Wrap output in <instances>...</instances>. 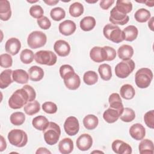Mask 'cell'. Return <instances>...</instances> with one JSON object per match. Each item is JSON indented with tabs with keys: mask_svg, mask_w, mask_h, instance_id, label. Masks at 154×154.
<instances>
[{
	"mask_svg": "<svg viewBox=\"0 0 154 154\" xmlns=\"http://www.w3.org/2000/svg\"><path fill=\"white\" fill-rule=\"evenodd\" d=\"M35 97V90L31 85H25L12 94L8 100V105L14 109H20L28 102L34 100Z\"/></svg>",
	"mask_w": 154,
	"mask_h": 154,
	"instance_id": "cell-1",
	"label": "cell"
},
{
	"mask_svg": "<svg viewBox=\"0 0 154 154\" xmlns=\"http://www.w3.org/2000/svg\"><path fill=\"white\" fill-rule=\"evenodd\" d=\"M61 129L56 123L50 122L48 127L43 131V137L45 142L49 145L55 144L60 137Z\"/></svg>",
	"mask_w": 154,
	"mask_h": 154,
	"instance_id": "cell-2",
	"label": "cell"
},
{
	"mask_svg": "<svg viewBox=\"0 0 154 154\" xmlns=\"http://www.w3.org/2000/svg\"><path fill=\"white\" fill-rule=\"evenodd\" d=\"M153 79L152 71L149 68H141L135 75V82L137 86L140 88H147Z\"/></svg>",
	"mask_w": 154,
	"mask_h": 154,
	"instance_id": "cell-3",
	"label": "cell"
},
{
	"mask_svg": "<svg viewBox=\"0 0 154 154\" xmlns=\"http://www.w3.org/2000/svg\"><path fill=\"white\" fill-rule=\"evenodd\" d=\"M103 34L106 38L116 43H119L124 40L122 31L118 26L113 24H106L103 27Z\"/></svg>",
	"mask_w": 154,
	"mask_h": 154,
	"instance_id": "cell-4",
	"label": "cell"
},
{
	"mask_svg": "<svg viewBox=\"0 0 154 154\" xmlns=\"http://www.w3.org/2000/svg\"><path fill=\"white\" fill-rule=\"evenodd\" d=\"M7 138L11 144L17 147L25 146L28 142V135L22 129H14L11 130L8 134Z\"/></svg>",
	"mask_w": 154,
	"mask_h": 154,
	"instance_id": "cell-5",
	"label": "cell"
},
{
	"mask_svg": "<svg viewBox=\"0 0 154 154\" xmlns=\"http://www.w3.org/2000/svg\"><path fill=\"white\" fill-rule=\"evenodd\" d=\"M135 67V64L132 60H123L115 67L116 75L119 78H126L133 72Z\"/></svg>",
	"mask_w": 154,
	"mask_h": 154,
	"instance_id": "cell-6",
	"label": "cell"
},
{
	"mask_svg": "<svg viewBox=\"0 0 154 154\" xmlns=\"http://www.w3.org/2000/svg\"><path fill=\"white\" fill-rule=\"evenodd\" d=\"M47 42L46 35L40 31L31 32L27 38V43L31 49H37L45 45Z\"/></svg>",
	"mask_w": 154,
	"mask_h": 154,
	"instance_id": "cell-7",
	"label": "cell"
},
{
	"mask_svg": "<svg viewBox=\"0 0 154 154\" xmlns=\"http://www.w3.org/2000/svg\"><path fill=\"white\" fill-rule=\"evenodd\" d=\"M34 60L38 64L51 66L56 63L57 57L55 53L51 51L42 50L35 53Z\"/></svg>",
	"mask_w": 154,
	"mask_h": 154,
	"instance_id": "cell-8",
	"label": "cell"
},
{
	"mask_svg": "<svg viewBox=\"0 0 154 154\" xmlns=\"http://www.w3.org/2000/svg\"><path fill=\"white\" fill-rule=\"evenodd\" d=\"M64 129L66 133L70 136L77 134L79 130V123L77 118L74 116L67 117L64 123Z\"/></svg>",
	"mask_w": 154,
	"mask_h": 154,
	"instance_id": "cell-9",
	"label": "cell"
},
{
	"mask_svg": "<svg viewBox=\"0 0 154 154\" xmlns=\"http://www.w3.org/2000/svg\"><path fill=\"white\" fill-rule=\"evenodd\" d=\"M109 20L115 25H124L129 22V17L127 14H124L119 12L114 7L110 11Z\"/></svg>",
	"mask_w": 154,
	"mask_h": 154,
	"instance_id": "cell-10",
	"label": "cell"
},
{
	"mask_svg": "<svg viewBox=\"0 0 154 154\" xmlns=\"http://www.w3.org/2000/svg\"><path fill=\"white\" fill-rule=\"evenodd\" d=\"M113 152L117 154H131L132 152L131 146L120 140H114L111 145Z\"/></svg>",
	"mask_w": 154,
	"mask_h": 154,
	"instance_id": "cell-11",
	"label": "cell"
},
{
	"mask_svg": "<svg viewBox=\"0 0 154 154\" xmlns=\"http://www.w3.org/2000/svg\"><path fill=\"white\" fill-rule=\"evenodd\" d=\"M76 146L81 151H87L91 148L93 144V138L88 134H81L76 140Z\"/></svg>",
	"mask_w": 154,
	"mask_h": 154,
	"instance_id": "cell-12",
	"label": "cell"
},
{
	"mask_svg": "<svg viewBox=\"0 0 154 154\" xmlns=\"http://www.w3.org/2000/svg\"><path fill=\"white\" fill-rule=\"evenodd\" d=\"M90 57L96 63H102L106 61V54L104 47H93L90 51Z\"/></svg>",
	"mask_w": 154,
	"mask_h": 154,
	"instance_id": "cell-13",
	"label": "cell"
},
{
	"mask_svg": "<svg viewBox=\"0 0 154 154\" xmlns=\"http://www.w3.org/2000/svg\"><path fill=\"white\" fill-rule=\"evenodd\" d=\"M21 48L20 40L15 37H12L7 40L5 45V49L7 53L11 55L17 54Z\"/></svg>",
	"mask_w": 154,
	"mask_h": 154,
	"instance_id": "cell-14",
	"label": "cell"
},
{
	"mask_svg": "<svg viewBox=\"0 0 154 154\" xmlns=\"http://www.w3.org/2000/svg\"><path fill=\"white\" fill-rule=\"evenodd\" d=\"M54 49L58 55L60 57H66L70 52V46L66 41L58 40L55 42Z\"/></svg>",
	"mask_w": 154,
	"mask_h": 154,
	"instance_id": "cell-15",
	"label": "cell"
},
{
	"mask_svg": "<svg viewBox=\"0 0 154 154\" xmlns=\"http://www.w3.org/2000/svg\"><path fill=\"white\" fill-rule=\"evenodd\" d=\"M129 132L132 138L138 141L143 139L146 135V129L140 123L132 125L129 128Z\"/></svg>",
	"mask_w": 154,
	"mask_h": 154,
	"instance_id": "cell-16",
	"label": "cell"
},
{
	"mask_svg": "<svg viewBox=\"0 0 154 154\" xmlns=\"http://www.w3.org/2000/svg\"><path fill=\"white\" fill-rule=\"evenodd\" d=\"M59 31L64 35L68 36L73 34L76 29L75 23L70 20H66L60 23Z\"/></svg>",
	"mask_w": 154,
	"mask_h": 154,
	"instance_id": "cell-17",
	"label": "cell"
},
{
	"mask_svg": "<svg viewBox=\"0 0 154 154\" xmlns=\"http://www.w3.org/2000/svg\"><path fill=\"white\" fill-rule=\"evenodd\" d=\"M123 111L110 107L104 111L103 114V119L108 123L116 122L121 116Z\"/></svg>",
	"mask_w": 154,
	"mask_h": 154,
	"instance_id": "cell-18",
	"label": "cell"
},
{
	"mask_svg": "<svg viewBox=\"0 0 154 154\" xmlns=\"http://www.w3.org/2000/svg\"><path fill=\"white\" fill-rule=\"evenodd\" d=\"M11 16V10L10 2L7 0L0 1V19L3 21H7Z\"/></svg>",
	"mask_w": 154,
	"mask_h": 154,
	"instance_id": "cell-19",
	"label": "cell"
},
{
	"mask_svg": "<svg viewBox=\"0 0 154 154\" xmlns=\"http://www.w3.org/2000/svg\"><path fill=\"white\" fill-rule=\"evenodd\" d=\"M13 70L6 69L0 74V87L2 89L8 87L13 82Z\"/></svg>",
	"mask_w": 154,
	"mask_h": 154,
	"instance_id": "cell-20",
	"label": "cell"
},
{
	"mask_svg": "<svg viewBox=\"0 0 154 154\" xmlns=\"http://www.w3.org/2000/svg\"><path fill=\"white\" fill-rule=\"evenodd\" d=\"M117 54L122 60H130L134 55V49L131 45H123L118 49Z\"/></svg>",
	"mask_w": 154,
	"mask_h": 154,
	"instance_id": "cell-21",
	"label": "cell"
},
{
	"mask_svg": "<svg viewBox=\"0 0 154 154\" xmlns=\"http://www.w3.org/2000/svg\"><path fill=\"white\" fill-rule=\"evenodd\" d=\"M58 149L60 153L63 154L70 153L73 150V142L69 138L62 139L58 144Z\"/></svg>",
	"mask_w": 154,
	"mask_h": 154,
	"instance_id": "cell-22",
	"label": "cell"
},
{
	"mask_svg": "<svg viewBox=\"0 0 154 154\" xmlns=\"http://www.w3.org/2000/svg\"><path fill=\"white\" fill-rule=\"evenodd\" d=\"M124 36V40L132 42L135 40L138 36V30L134 25H129L122 31Z\"/></svg>",
	"mask_w": 154,
	"mask_h": 154,
	"instance_id": "cell-23",
	"label": "cell"
},
{
	"mask_svg": "<svg viewBox=\"0 0 154 154\" xmlns=\"http://www.w3.org/2000/svg\"><path fill=\"white\" fill-rule=\"evenodd\" d=\"M13 79L14 82L18 84H24L28 82L29 75L23 69H16L13 71Z\"/></svg>",
	"mask_w": 154,
	"mask_h": 154,
	"instance_id": "cell-24",
	"label": "cell"
},
{
	"mask_svg": "<svg viewBox=\"0 0 154 154\" xmlns=\"http://www.w3.org/2000/svg\"><path fill=\"white\" fill-rule=\"evenodd\" d=\"M28 75L30 80L34 82L39 81L44 76V71L40 67L33 66L28 69Z\"/></svg>",
	"mask_w": 154,
	"mask_h": 154,
	"instance_id": "cell-25",
	"label": "cell"
},
{
	"mask_svg": "<svg viewBox=\"0 0 154 154\" xmlns=\"http://www.w3.org/2000/svg\"><path fill=\"white\" fill-rule=\"evenodd\" d=\"M138 149L141 154H153V143L149 139H142L138 145Z\"/></svg>",
	"mask_w": 154,
	"mask_h": 154,
	"instance_id": "cell-26",
	"label": "cell"
},
{
	"mask_svg": "<svg viewBox=\"0 0 154 154\" xmlns=\"http://www.w3.org/2000/svg\"><path fill=\"white\" fill-rule=\"evenodd\" d=\"M49 122L48 119L43 116H38L34 117L32 121V125L34 128L38 131H44L48 126Z\"/></svg>",
	"mask_w": 154,
	"mask_h": 154,
	"instance_id": "cell-27",
	"label": "cell"
},
{
	"mask_svg": "<svg viewBox=\"0 0 154 154\" xmlns=\"http://www.w3.org/2000/svg\"><path fill=\"white\" fill-rule=\"evenodd\" d=\"M120 96L122 98L130 100L134 98L135 95V90L132 85L126 84L123 85L120 90Z\"/></svg>",
	"mask_w": 154,
	"mask_h": 154,
	"instance_id": "cell-28",
	"label": "cell"
},
{
	"mask_svg": "<svg viewBox=\"0 0 154 154\" xmlns=\"http://www.w3.org/2000/svg\"><path fill=\"white\" fill-rule=\"evenodd\" d=\"M99 119L97 116L93 114H88L84 117L83 119V125L88 130H93L98 125Z\"/></svg>",
	"mask_w": 154,
	"mask_h": 154,
	"instance_id": "cell-29",
	"label": "cell"
},
{
	"mask_svg": "<svg viewBox=\"0 0 154 154\" xmlns=\"http://www.w3.org/2000/svg\"><path fill=\"white\" fill-rule=\"evenodd\" d=\"M79 26L81 29L84 31H91L96 26V20L93 17L90 16L84 17L80 21Z\"/></svg>",
	"mask_w": 154,
	"mask_h": 154,
	"instance_id": "cell-30",
	"label": "cell"
},
{
	"mask_svg": "<svg viewBox=\"0 0 154 154\" xmlns=\"http://www.w3.org/2000/svg\"><path fill=\"white\" fill-rule=\"evenodd\" d=\"M66 87L69 90H75L79 88L81 84V79L78 75L75 73L71 77L64 80Z\"/></svg>",
	"mask_w": 154,
	"mask_h": 154,
	"instance_id": "cell-31",
	"label": "cell"
},
{
	"mask_svg": "<svg viewBox=\"0 0 154 154\" xmlns=\"http://www.w3.org/2000/svg\"><path fill=\"white\" fill-rule=\"evenodd\" d=\"M116 9L120 13L127 14L132 10V4L129 1L126 0H118L116 1Z\"/></svg>",
	"mask_w": 154,
	"mask_h": 154,
	"instance_id": "cell-32",
	"label": "cell"
},
{
	"mask_svg": "<svg viewBox=\"0 0 154 154\" xmlns=\"http://www.w3.org/2000/svg\"><path fill=\"white\" fill-rule=\"evenodd\" d=\"M40 109V103L37 100H32L28 102L23 108L25 112L29 116H32L39 112Z\"/></svg>",
	"mask_w": 154,
	"mask_h": 154,
	"instance_id": "cell-33",
	"label": "cell"
},
{
	"mask_svg": "<svg viewBox=\"0 0 154 154\" xmlns=\"http://www.w3.org/2000/svg\"><path fill=\"white\" fill-rule=\"evenodd\" d=\"M109 106L123 111L124 106L120 95L117 93H112L108 99Z\"/></svg>",
	"mask_w": 154,
	"mask_h": 154,
	"instance_id": "cell-34",
	"label": "cell"
},
{
	"mask_svg": "<svg viewBox=\"0 0 154 154\" xmlns=\"http://www.w3.org/2000/svg\"><path fill=\"white\" fill-rule=\"evenodd\" d=\"M98 72L100 78L104 81H109L112 77L111 66L106 63L102 64L99 66Z\"/></svg>",
	"mask_w": 154,
	"mask_h": 154,
	"instance_id": "cell-35",
	"label": "cell"
},
{
	"mask_svg": "<svg viewBox=\"0 0 154 154\" xmlns=\"http://www.w3.org/2000/svg\"><path fill=\"white\" fill-rule=\"evenodd\" d=\"M151 16L150 12L146 8H140L134 14L135 19L140 23H144L150 19Z\"/></svg>",
	"mask_w": 154,
	"mask_h": 154,
	"instance_id": "cell-36",
	"label": "cell"
},
{
	"mask_svg": "<svg viewBox=\"0 0 154 154\" xmlns=\"http://www.w3.org/2000/svg\"><path fill=\"white\" fill-rule=\"evenodd\" d=\"M84 8L83 5L79 2L72 3L70 5L69 9L70 14L74 17H77L81 16L84 13Z\"/></svg>",
	"mask_w": 154,
	"mask_h": 154,
	"instance_id": "cell-37",
	"label": "cell"
},
{
	"mask_svg": "<svg viewBox=\"0 0 154 154\" xmlns=\"http://www.w3.org/2000/svg\"><path fill=\"white\" fill-rule=\"evenodd\" d=\"M83 81L87 85H91L95 84L98 81V75L96 72L89 70L84 74Z\"/></svg>",
	"mask_w": 154,
	"mask_h": 154,
	"instance_id": "cell-38",
	"label": "cell"
},
{
	"mask_svg": "<svg viewBox=\"0 0 154 154\" xmlns=\"http://www.w3.org/2000/svg\"><path fill=\"white\" fill-rule=\"evenodd\" d=\"M10 122L14 126L22 125L25 120V115L22 112H14L11 114Z\"/></svg>",
	"mask_w": 154,
	"mask_h": 154,
	"instance_id": "cell-39",
	"label": "cell"
},
{
	"mask_svg": "<svg viewBox=\"0 0 154 154\" xmlns=\"http://www.w3.org/2000/svg\"><path fill=\"white\" fill-rule=\"evenodd\" d=\"M35 55L33 52L28 49H23L20 54V59L23 64H28L32 62Z\"/></svg>",
	"mask_w": 154,
	"mask_h": 154,
	"instance_id": "cell-40",
	"label": "cell"
},
{
	"mask_svg": "<svg viewBox=\"0 0 154 154\" xmlns=\"http://www.w3.org/2000/svg\"><path fill=\"white\" fill-rule=\"evenodd\" d=\"M59 72H60V76L61 78L63 79V80H65L71 77L72 75H73L75 73L73 67L69 64L62 65L60 67Z\"/></svg>",
	"mask_w": 154,
	"mask_h": 154,
	"instance_id": "cell-41",
	"label": "cell"
},
{
	"mask_svg": "<svg viewBox=\"0 0 154 154\" xmlns=\"http://www.w3.org/2000/svg\"><path fill=\"white\" fill-rule=\"evenodd\" d=\"M120 118L124 122H131L135 118V111L130 108H124Z\"/></svg>",
	"mask_w": 154,
	"mask_h": 154,
	"instance_id": "cell-42",
	"label": "cell"
},
{
	"mask_svg": "<svg viewBox=\"0 0 154 154\" xmlns=\"http://www.w3.org/2000/svg\"><path fill=\"white\" fill-rule=\"evenodd\" d=\"M50 16L54 20L60 21L65 17L66 12L63 8L58 7L51 10Z\"/></svg>",
	"mask_w": 154,
	"mask_h": 154,
	"instance_id": "cell-43",
	"label": "cell"
},
{
	"mask_svg": "<svg viewBox=\"0 0 154 154\" xmlns=\"http://www.w3.org/2000/svg\"><path fill=\"white\" fill-rule=\"evenodd\" d=\"M29 14L30 15L35 19H40L43 17V14L44 13L43 9L39 5H34L31 6L29 8Z\"/></svg>",
	"mask_w": 154,
	"mask_h": 154,
	"instance_id": "cell-44",
	"label": "cell"
},
{
	"mask_svg": "<svg viewBox=\"0 0 154 154\" xmlns=\"http://www.w3.org/2000/svg\"><path fill=\"white\" fill-rule=\"evenodd\" d=\"M1 66L3 68H8L12 66L13 59L9 54H2L0 55Z\"/></svg>",
	"mask_w": 154,
	"mask_h": 154,
	"instance_id": "cell-45",
	"label": "cell"
},
{
	"mask_svg": "<svg viewBox=\"0 0 154 154\" xmlns=\"http://www.w3.org/2000/svg\"><path fill=\"white\" fill-rule=\"evenodd\" d=\"M43 110L48 114H54L57 111V105L52 102H45L42 105Z\"/></svg>",
	"mask_w": 154,
	"mask_h": 154,
	"instance_id": "cell-46",
	"label": "cell"
},
{
	"mask_svg": "<svg viewBox=\"0 0 154 154\" xmlns=\"http://www.w3.org/2000/svg\"><path fill=\"white\" fill-rule=\"evenodd\" d=\"M144 121L145 124L150 129L154 128V111L150 110L146 112L144 116Z\"/></svg>",
	"mask_w": 154,
	"mask_h": 154,
	"instance_id": "cell-47",
	"label": "cell"
},
{
	"mask_svg": "<svg viewBox=\"0 0 154 154\" xmlns=\"http://www.w3.org/2000/svg\"><path fill=\"white\" fill-rule=\"evenodd\" d=\"M37 22L40 28L43 29H48L51 26V22L46 16H43L37 19Z\"/></svg>",
	"mask_w": 154,
	"mask_h": 154,
	"instance_id": "cell-48",
	"label": "cell"
},
{
	"mask_svg": "<svg viewBox=\"0 0 154 154\" xmlns=\"http://www.w3.org/2000/svg\"><path fill=\"white\" fill-rule=\"evenodd\" d=\"M103 47L105 49L106 54V61H110L114 60L115 58L116 57V54H117L116 50L113 48L108 46H105Z\"/></svg>",
	"mask_w": 154,
	"mask_h": 154,
	"instance_id": "cell-49",
	"label": "cell"
},
{
	"mask_svg": "<svg viewBox=\"0 0 154 154\" xmlns=\"http://www.w3.org/2000/svg\"><path fill=\"white\" fill-rule=\"evenodd\" d=\"M114 3V0H102L100 2V7L103 10H108Z\"/></svg>",
	"mask_w": 154,
	"mask_h": 154,
	"instance_id": "cell-50",
	"label": "cell"
},
{
	"mask_svg": "<svg viewBox=\"0 0 154 154\" xmlns=\"http://www.w3.org/2000/svg\"><path fill=\"white\" fill-rule=\"evenodd\" d=\"M7 147V143L6 141L3 137L2 135L1 136V146H0V151L2 152L4 151Z\"/></svg>",
	"mask_w": 154,
	"mask_h": 154,
	"instance_id": "cell-51",
	"label": "cell"
},
{
	"mask_svg": "<svg viewBox=\"0 0 154 154\" xmlns=\"http://www.w3.org/2000/svg\"><path fill=\"white\" fill-rule=\"evenodd\" d=\"M35 153L36 154H43V153H49V154H51V152L49 150H48L46 148H45V147H39L37 150V151H36V152H35Z\"/></svg>",
	"mask_w": 154,
	"mask_h": 154,
	"instance_id": "cell-52",
	"label": "cell"
},
{
	"mask_svg": "<svg viewBox=\"0 0 154 154\" xmlns=\"http://www.w3.org/2000/svg\"><path fill=\"white\" fill-rule=\"evenodd\" d=\"M59 1L57 0H48V1H44V2L46 3L48 5H55L57 3H58Z\"/></svg>",
	"mask_w": 154,
	"mask_h": 154,
	"instance_id": "cell-53",
	"label": "cell"
},
{
	"mask_svg": "<svg viewBox=\"0 0 154 154\" xmlns=\"http://www.w3.org/2000/svg\"><path fill=\"white\" fill-rule=\"evenodd\" d=\"M153 20H154V17H152L151 19L149 20L148 22V26L152 31H154V27H153Z\"/></svg>",
	"mask_w": 154,
	"mask_h": 154,
	"instance_id": "cell-54",
	"label": "cell"
},
{
	"mask_svg": "<svg viewBox=\"0 0 154 154\" xmlns=\"http://www.w3.org/2000/svg\"><path fill=\"white\" fill-rule=\"evenodd\" d=\"M138 2H142L146 4L148 7H153L154 5V2L153 1H137Z\"/></svg>",
	"mask_w": 154,
	"mask_h": 154,
	"instance_id": "cell-55",
	"label": "cell"
},
{
	"mask_svg": "<svg viewBox=\"0 0 154 154\" xmlns=\"http://www.w3.org/2000/svg\"><path fill=\"white\" fill-rule=\"evenodd\" d=\"M85 1H86L87 2H88V3H95V2H97L98 1H97V0H96V1H94V2H92V1L90 2V1H87V0H86Z\"/></svg>",
	"mask_w": 154,
	"mask_h": 154,
	"instance_id": "cell-56",
	"label": "cell"
},
{
	"mask_svg": "<svg viewBox=\"0 0 154 154\" xmlns=\"http://www.w3.org/2000/svg\"><path fill=\"white\" fill-rule=\"evenodd\" d=\"M27 2H29V3H34V2H38V1H27Z\"/></svg>",
	"mask_w": 154,
	"mask_h": 154,
	"instance_id": "cell-57",
	"label": "cell"
},
{
	"mask_svg": "<svg viewBox=\"0 0 154 154\" xmlns=\"http://www.w3.org/2000/svg\"><path fill=\"white\" fill-rule=\"evenodd\" d=\"M94 152H100V153H103L102 152H98V151H93L92 153H94Z\"/></svg>",
	"mask_w": 154,
	"mask_h": 154,
	"instance_id": "cell-58",
	"label": "cell"
}]
</instances>
